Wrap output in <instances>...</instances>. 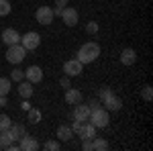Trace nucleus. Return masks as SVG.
<instances>
[{"instance_id": "obj_9", "label": "nucleus", "mask_w": 153, "mask_h": 151, "mask_svg": "<svg viewBox=\"0 0 153 151\" xmlns=\"http://www.w3.org/2000/svg\"><path fill=\"white\" fill-rule=\"evenodd\" d=\"M100 104L104 106L108 112H117V110H120V108H123V100L118 98L117 94H112V96H108L106 100H102Z\"/></svg>"}, {"instance_id": "obj_4", "label": "nucleus", "mask_w": 153, "mask_h": 151, "mask_svg": "<svg viewBox=\"0 0 153 151\" xmlns=\"http://www.w3.org/2000/svg\"><path fill=\"white\" fill-rule=\"evenodd\" d=\"M21 45H23L27 51H33V49H37V47L41 45V35L35 33V31L25 33V35L21 37Z\"/></svg>"}, {"instance_id": "obj_12", "label": "nucleus", "mask_w": 153, "mask_h": 151, "mask_svg": "<svg viewBox=\"0 0 153 151\" xmlns=\"http://www.w3.org/2000/svg\"><path fill=\"white\" fill-rule=\"evenodd\" d=\"M2 41H4V45H16V43H21V35L14 31V29H6V31H2Z\"/></svg>"}, {"instance_id": "obj_3", "label": "nucleus", "mask_w": 153, "mask_h": 151, "mask_svg": "<svg viewBox=\"0 0 153 151\" xmlns=\"http://www.w3.org/2000/svg\"><path fill=\"white\" fill-rule=\"evenodd\" d=\"M25 55H27V49H25L21 43L8 45V49H6V59H8V63H14V65H19L25 59Z\"/></svg>"}, {"instance_id": "obj_21", "label": "nucleus", "mask_w": 153, "mask_h": 151, "mask_svg": "<svg viewBox=\"0 0 153 151\" xmlns=\"http://www.w3.org/2000/svg\"><path fill=\"white\" fill-rule=\"evenodd\" d=\"M0 141H2L4 145H8V143H14L16 137H14V133H12L10 129H6V131H0Z\"/></svg>"}, {"instance_id": "obj_5", "label": "nucleus", "mask_w": 153, "mask_h": 151, "mask_svg": "<svg viewBox=\"0 0 153 151\" xmlns=\"http://www.w3.org/2000/svg\"><path fill=\"white\" fill-rule=\"evenodd\" d=\"M19 149L21 151H37V149H41V143L35 137H31L29 133H25L23 137L19 139Z\"/></svg>"}, {"instance_id": "obj_29", "label": "nucleus", "mask_w": 153, "mask_h": 151, "mask_svg": "<svg viewBox=\"0 0 153 151\" xmlns=\"http://www.w3.org/2000/svg\"><path fill=\"white\" fill-rule=\"evenodd\" d=\"M86 33H90V35H96V33H98V23L90 21V23L86 25Z\"/></svg>"}, {"instance_id": "obj_30", "label": "nucleus", "mask_w": 153, "mask_h": 151, "mask_svg": "<svg viewBox=\"0 0 153 151\" xmlns=\"http://www.w3.org/2000/svg\"><path fill=\"white\" fill-rule=\"evenodd\" d=\"M82 149H84V151H92V139H84Z\"/></svg>"}, {"instance_id": "obj_17", "label": "nucleus", "mask_w": 153, "mask_h": 151, "mask_svg": "<svg viewBox=\"0 0 153 151\" xmlns=\"http://www.w3.org/2000/svg\"><path fill=\"white\" fill-rule=\"evenodd\" d=\"M57 137H59V141H71V137H74V131H71V127H68V125H59Z\"/></svg>"}, {"instance_id": "obj_18", "label": "nucleus", "mask_w": 153, "mask_h": 151, "mask_svg": "<svg viewBox=\"0 0 153 151\" xmlns=\"http://www.w3.org/2000/svg\"><path fill=\"white\" fill-rule=\"evenodd\" d=\"M41 116H43V115H41L39 108H33V106H31V108L27 110V121H29L31 125H37V123L41 121Z\"/></svg>"}, {"instance_id": "obj_27", "label": "nucleus", "mask_w": 153, "mask_h": 151, "mask_svg": "<svg viewBox=\"0 0 153 151\" xmlns=\"http://www.w3.org/2000/svg\"><path fill=\"white\" fill-rule=\"evenodd\" d=\"M10 80L12 82H21V80H25V70H12V74H10Z\"/></svg>"}, {"instance_id": "obj_26", "label": "nucleus", "mask_w": 153, "mask_h": 151, "mask_svg": "<svg viewBox=\"0 0 153 151\" xmlns=\"http://www.w3.org/2000/svg\"><path fill=\"white\" fill-rule=\"evenodd\" d=\"M12 6L8 0H0V16H6V14H10Z\"/></svg>"}, {"instance_id": "obj_8", "label": "nucleus", "mask_w": 153, "mask_h": 151, "mask_svg": "<svg viewBox=\"0 0 153 151\" xmlns=\"http://www.w3.org/2000/svg\"><path fill=\"white\" fill-rule=\"evenodd\" d=\"M25 80H29L31 84H37V82L43 80V70L39 65H29L25 70Z\"/></svg>"}, {"instance_id": "obj_20", "label": "nucleus", "mask_w": 153, "mask_h": 151, "mask_svg": "<svg viewBox=\"0 0 153 151\" xmlns=\"http://www.w3.org/2000/svg\"><path fill=\"white\" fill-rule=\"evenodd\" d=\"M10 86H12V80H10V78H0V96H8Z\"/></svg>"}, {"instance_id": "obj_11", "label": "nucleus", "mask_w": 153, "mask_h": 151, "mask_svg": "<svg viewBox=\"0 0 153 151\" xmlns=\"http://www.w3.org/2000/svg\"><path fill=\"white\" fill-rule=\"evenodd\" d=\"M74 118H78V121H90V106L88 104H82V102H78V104H74Z\"/></svg>"}, {"instance_id": "obj_7", "label": "nucleus", "mask_w": 153, "mask_h": 151, "mask_svg": "<svg viewBox=\"0 0 153 151\" xmlns=\"http://www.w3.org/2000/svg\"><path fill=\"white\" fill-rule=\"evenodd\" d=\"M63 71H65V76L76 78V76H80L84 71V63H80L78 59H68V61L63 63Z\"/></svg>"}, {"instance_id": "obj_2", "label": "nucleus", "mask_w": 153, "mask_h": 151, "mask_svg": "<svg viewBox=\"0 0 153 151\" xmlns=\"http://www.w3.org/2000/svg\"><path fill=\"white\" fill-rule=\"evenodd\" d=\"M90 123H92L96 129H106V127H108V123H110L108 110H106L104 106H98L96 110L90 112Z\"/></svg>"}, {"instance_id": "obj_16", "label": "nucleus", "mask_w": 153, "mask_h": 151, "mask_svg": "<svg viewBox=\"0 0 153 151\" xmlns=\"http://www.w3.org/2000/svg\"><path fill=\"white\" fill-rule=\"evenodd\" d=\"M16 90H19V94H21L23 98H31V96H33V92H35V90H33V84H31L29 80H21Z\"/></svg>"}, {"instance_id": "obj_25", "label": "nucleus", "mask_w": 153, "mask_h": 151, "mask_svg": "<svg viewBox=\"0 0 153 151\" xmlns=\"http://www.w3.org/2000/svg\"><path fill=\"white\" fill-rule=\"evenodd\" d=\"M10 125H12L10 116L2 112V115H0V131H6V129H10Z\"/></svg>"}, {"instance_id": "obj_15", "label": "nucleus", "mask_w": 153, "mask_h": 151, "mask_svg": "<svg viewBox=\"0 0 153 151\" xmlns=\"http://www.w3.org/2000/svg\"><path fill=\"white\" fill-rule=\"evenodd\" d=\"M82 92L80 90H76V88H68L65 90V102L68 104H78V102H82Z\"/></svg>"}, {"instance_id": "obj_10", "label": "nucleus", "mask_w": 153, "mask_h": 151, "mask_svg": "<svg viewBox=\"0 0 153 151\" xmlns=\"http://www.w3.org/2000/svg\"><path fill=\"white\" fill-rule=\"evenodd\" d=\"M61 19H63V23L68 25V27H74V25L78 23V10L71 8V6H63V10H61Z\"/></svg>"}, {"instance_id": "obj_32", "label": "nucleus", "mask_w": 153, "mask_h": 151, "mask_svg": "<svg viewBox=\"0 0 153 151\" xmlns=\"http://www.w3.org/2000/svg\"><path fill=\"white\" fill-rule=\"evenodd\" d=\"M59 84H61L63 88H70V76H63V78L59 80Z\"/></svg>"}, {"instance_id": "obj_33", "label": "nucleus", "mask_w": 153, "mask_h": 151, "mask_svg": "<svg viewBox=\"0 0 153 151\" xmlns=\"http://www.w3.org/2000/svg\"><path fill=\"white\" fill-rule=\"evenodd\" d=\"M21 108H23V110H29V108H31V102H29V98H23V102H21Z\"/></svg>"}, {"instance_id": "obj_28", "label": "nucleus", "mask_w": 153, "mask_h": 151, "mask_svg": "<svg viewBox=\"0 0 153 151\" xmlns=\"http://www.w3.org/2000/svg\"><path fill=\"white\" fill-rule=\"evenodd\" d=\"M43 149H45V151H57L59 149V143H57V141H47V143H43Z\"/></svg>"}, {"instance_id": "obj_19", "label": "nucleus", "mask_w": 153, "mask_h": 151, "mask_svg": "<svg viewBox=\"0 0 153 151\" xmlns=\"http://www.w3.org/2000/svg\"><path fill=\"white\" fill-rule=\"evenodd\" d=\"M108 149V141L100 139V137H94L92 139V151H106Z\"/></svg>"}, {"instance_id": "obj_6", "label": "nucleus", "mask_w": 153, "mask_h": 151, "mask_svg": "<svg viewBox=\"0 0 153 151\" xmlns=\"http://www.w3.org/2000/svg\"><path fill=\"white\" fill-rule=\"evenodd\" d=\"M53 8L51 6H39L35 12V19H37V23L39 25H51L53 23Z\"/></svg>"}, {"instance_id": "obj_14", "label": "nucleus", "mask_w": 153, "mask_h": 151, "mask_svg": "<svg viewBox=\"0 0 153 151\" xmlns=\"http://www.w3.org/2000/svg\"><path fill=\"white\" fill-rule=\"evenodd\" d=\"M135 61H137V53H135V49L127 47V49L120 51V63H123V65H133Z\"/></svg>"}, {"instance_id": "obj_13", "label": "nucleus", "mask_w": 153, "mask_h": 151, "mask_svg": "<svg viewBox=\"0 0 153 151\" xmlns=\"http://www.w3.org/2000/svg\"><path fill=\"white\" fill-rule=\"evenodd\" d=\"M78 135H80V139H82V141L84 139H94V137H96V127L90 123V121H86V123L82 125V129L78 131Z\"/></svg>"}, {"instance_id": "obj_31", "label": "nucleus", "mask_w": 153, "mask_h": 151, "mask_svg": "<svg viewBox=\"0 0 153 151\" xmlns=\"http://www.w3.org/2000/svg\"><path fill=\"white\" fill-rule=\"evenodd\" d=\"M88 106H90V110H96L98 106H102V104H100V100H98V98H94V100H90V104H88Z\"/></svg>"}, {"instance_id": "obj_34", "label": "nucleus", "mask_w": 153, "mask_h": 151, "mask_svg": "<svg viewBox=\"0 0 153 151\" xmlns=\"http://www.w3.org/2000/svg\"><path fill=\"white\" fill-rule=\"evenodd\" d=\"M65 4H68V0H55V6H57V8H63Z\"/></svg>"}, {"instance_id": "obj_35", "label": "nucleus", "mask_w": 153, "mask_h": 151, "mask_svg": "<svg viewBox=\"0 0 153 151\" xmlns=\"http://www.w3.org/2000/svg\"><path fill=\"white\" fill-rule=\"evenodd\" d=\"M0 149H4V143H2V141H0Z\"/></svg>"}, {"instance_id": "obj_1", "label": "nucleus", "mask_w": 153, "mask_h": 151, "mask_svg": "<svg viewBox=\"0 0 153 151\" xmlns=\"http://www.w3.org/2000/svg\"><path fill=\"white\" fill-rule=\"evenodd\" d=\"M98 55H100V45L94 43V41H88V43H84V45L78 49L76 59H78L80 63H92Z\"/></svg>"}, {"instance_id": "obj_23", "label": "nucleus", "mask_w": 153, "mask_h": 151, "mask_svg": "<svg viewBox=\"0 0 153 151\" xmlns=\"http://www.w3.org/2000/svg\"><path fill=\"white\" fill-rule=\"evenodd\" d=\"M10 131L14 133V137H16V141L21 139V137H23L25 133H27V131H25V127H23V125H19V123H12V125H10Z\"/></svg>"}, {"instance_id": "obj_22", "label": "nucleus", "mask_w": 153, "mask_h": 151, "mask_svg": "<svg viewBox=\"0 0 153 151\" xmlns=\"http://www.w3.org/2000/svg\"><path fill=\"white\" fill-rule=\"evenodd\" d=\"M112 94H114V90H112L110 86H102V88L98 90V100L102 102V100H106V98H108V96H112Z\"/></svg>"}, {"instance_id": "obj_24", "label": "nucleus", "mask_w": 153, "mask_h": 151, "mask_svg": "<svg viewBox=\"0 0 153 151\" xmlns=\"http://www.w3.org/2000/svg\"><path fill=\"white\" fill-rule=\"evenodd\" d=\"M141 96H143V100H145V102H151L153 90H151V86H149V84H145V86L141 88Z\"/></svg>"}]
</instances>
